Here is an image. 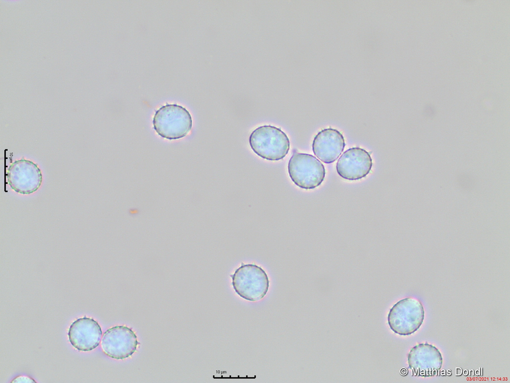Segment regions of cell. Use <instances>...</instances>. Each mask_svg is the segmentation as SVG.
Here are the masks:
<instances>
[{"mask_svg":"<svg viewBox=\"0 0 510 383\" xmlns=\"http://www.w3.org/2000/svg\"><path fill=\"white\" fill-rule=\"evenodd\" d=\"M249 142L257 155L270 161L283 159L290 149V141L286 134L271 125L260 126L254 130L249 136Z\"/></svg>","mask_w":510,"mask_h":383,"instance_id":"obj_1","label":"cell"},{"mask_svg":"<svg viewBox=\"0 0 510 383\" xmlns=\"http://www.w3.org/2000/svg\"><path fill=\"white\" fill-rule=\"evenodd\" d=\"M153 125L161 137L170 140L177 139L185 137L190 132L192 119L185 108L177 104H167L156 112Z\"/></svg>","mask_w":510,"mask_h":383,"instance_id":"obj_2","label":"cell"},{"mask_svg":"<svg viewBox=\"0 0 510 383\" xmlns=\"http://www.w3.org/2000/svg\"><path fill=\"white\" fill-rule=\"evenodd\" d=\"M231 276L235 291L246 300H260L268 291V276L262 268L256 265L243 264Z\"/></svg>","mask_w":510,"mask_h":383,"instance_id":"obj_3","label":"cell"},{"mask_svg":"<svg viewBox=\"0 0 510 383\" xmlns=\"http://www.w3.org/2000/svg\"><path fill=\"white\" fill-rule=\"evenodd\" d=\"M288 171L292 181L305 189L319 186L325 176L324 165L316 157L296 152H294L289 161Z\"/></svg>","mask_w":510,"mask_h":383,"instance_id":"obj_4","label":"cell"},{"mask_svg":"<svg viewBox=\"0 0 510 383\" xmlns=\"http://www.w3.org/2000/svg\"><path fill=\"white\" fill-rule=\"evenodd\" d=\"M139 344L135 332L124 325H117L108 329L101 340L103 352L116 360H124L132 356Z\"/></svg>","mask_w":510,"mask_h":383,"instance_id":"obj_5","label":"cell"},{"mask_svg":"<svg viewBox=\"0 0 510 383\" xmlns=\"http://www.w3.org/2000/svg\"><path fill=\"white\" fill-rule=\"evenodd\" d=\"M6 177L11 188L23 195L37 190L42 181V175L37 164L24 158L15 160L10 165Z\"/></svg>","mask_w":510,"mask_h":383,"instance_id":"obj_6","label":"cell"},{"mask_svg":"<svg viewBox=\"0 0 510 383\" xmlns=\"http://www.w3.org/2000/svg\"><path fill=\"white\" fill-rule=\"evenodd\" d=\"M372 160L365 149L353 147L345 151L336 164L338 174L348 180H357L366 177L372 166Z\"/></svg>","mask_w":510,"mask_h":383,"instance_id":"obj_7","label":"cell"},{"mask_svg":"<svg viewBox=\"0 0 510 383\" xmlns=\"http://www.w3.org/2000/svg\"><path fill=\"white\" fill-rule=\"evenodd\" d=\"M102 331L97 321L93 318L83 317L70 325L68 336L73 347L79 351H90L99 344Z\"/></svg>","mask_w":510,"mask_h":383,"instance_id":"obj_8","label":"cell"},{"mask_svg":"<svg viewBox=\"0 0 510 383\" xmlns=\"http://www.w3.org/2000/svg\"><path fill=\"white\" fill-rule=\"evenodd\" d=\"M345 146L344 138L338 130L331 128L324 129L315 136L312 143L314 154L323 162H335L340 156Z\"/></svg>","mask_w":510,"mask_h":383,"instance_id":"obj_9","label":"cell"},{"mask_svg":"<svg viewBox=\"0 0 510 383\" xmlns=\"http://www.w3.org/2000/svg\"><path fill=\"white\" fill-rule=\"evenodd\" d=\"M415 300L407 298L396 303L390 310L388 316L391 329L400 335H409L418 326Z\"/></svg>","mask_w":510,"mask_h":383,"instance_id":"obj_10","label":"cell"},{"mask_svg":"<svg viewBox=\"0 0 510 383\" xmlns=\"http://www.w3.org/2000/svg\"><path fill=\"white\" fill-rule=\"evenodd\" d=\"M12 383H35L36 381L31 377L20 375L16 377L11 381Z\"/></svg>","mask_w":510,"mask_h":383,"instance_id":"obj_11","label":"cell"},{"mask_svg":"<svg viewBox=\"0 0 510 383\" xmlns=\"http://www.w3.org/2000/svg\"><path fill=\"white\" fill-rule=\"evenodd\" d=\"M128 213L130 216L133 217H135L137 216L140 213L139 212V210H138L137 209H133L130 210Z\"/></svg>","mask_w":510,"mask_h":383,"instance_id":"obj_12","label":"cell"}]
</instances>
